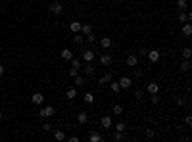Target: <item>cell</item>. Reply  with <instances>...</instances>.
Wrapping results in <instances>:
<instances>
[{"instance_id":"cell-1","label":"cell","mask_w":192,"mask_h":142,"mask_svg":"<svg viewBox=\"0 0 192 142\" xmlns=\"http://www.w3.org/2000/svg\"><path fill=\"white\" fill-rule=\"evenodd\" d=\"M31 102H33L35 106H41L42 102H44V96H42V92H35V94L31 96Z\"/></svg>"},{"instance_id":"cell-2","label":"cell","mask_w":192,"mask_h":142,"mask_svg":"<svg viewBox=\"0 0 192 142\" xmlns=\"http://www.w3.org/2000/svg\"><path fill=\"white\" fill-rule=\"evenodd\" d=\"M131 85H133V79L131 77H121L119 79V87L121 88H131Z\"/></svg>"},{"instance_id":"cell-3","label":"cell","mask_w":192,"mask_h":142,"mask_svg":"<svg viewBox=\"0 0 192 142\" xmlns=\"http://www.w3.org/2000/svg\"><path fill=\"white\" fill-rule=\"evenodd\" d=\"M39 113H41V117H52V115H54V108H52V106H46V108H42Z\"/></svg>"},{"instance_id":"cell-4","label":"cell","mask_w":192,"mask_h":142,"mask_svg":"<svg viewBox=\"0 0 192 142\" xmlns=\"http://www.w3.org/2000/svg\"><path fill=\"white\" fill-rule=\"evenodd\" d=\"M146 56L150 58V62H152V64H156V62L160 60V50H150Z\"/></svg>"},{"instance_id":"cell-5","label":"cell","mask_w":192,"mask_h":142,"mask_svg":"<svg viewBox=\"0 0 192 142\" xmlns=\"http://www.w3.org/2000/svg\"><path fill=\"white\" fill-rule=\"evenodd\" d=\"M127 65H129V67H137V65H138V56L131 54V56L127 58Z\"/></svg>"},{"instance_id":"cell-6","label":"cell","mask_w":192,"mask_h":142,"mask_svg":"<svg viewBox=\"0 0 192 142\" xmlns=\"http://www.w3.org/2000/svg\"><path fill=\"white\" fill-rule=\"evenodd\" d=\"M181 33H183V37H190V35H192V25L186 21L183 25V29H181Z\"/></svg>"},{"instance_id":"cell-7","label":"cell","mask_w":192,"mask_h":142,"mask_svg":"<svg viewBox=\"0 0 192 142\" xmlns=\"http://www.w3.org/2000/svg\"><path fill=\"white\" fill-rule=\"evenodd\" d=\"M111 62H114V58H111L110 54H102L100 56V64L102 65H111Z\"/></svg>"},{"instance_id":"cell-8","label":"cell","mask_w":192,"mask_h":142,"mask_svg":"<svg viewBox=\"0 0 192 142\" xmlns=\"http://www.w3.org/2000/svg\"><path fill=\"white\" fill-rule=\"evenodd\" d=\"M50 12H52V14H62V4H60L58 0L50 4Z\"/></svg>"},{"instance_id":"cell-9","label":"cell","mask_w":192,"mask_h":142,"mask_svg":"<svg viewBox=\"0 0 192 142\" xmlns=\"http://www.w3.org/2000/svg\"><path fill=\"white\" fill-rule=\"evenodd\" d=\"M81 58H83V62H92V60H94V52H92V50H85Z\"/></svg>"},{"instance_id":"cell-10","label":"cell","mask_w":192,"mask_h":142,"mask_svg":"<svg viewBox=\"0 0 192 142\" xmlns=\"http://www.w3.org/2000/svg\"><path fill=\"white\" fill-rule=\"evenodd\" d=\"M81 21H71L69 23V29H71V33H81Z\"/></svg>"},{"instance_id":"cell-11","label":"cell","mask_w":192,"mask_h":142,"mask_svg":"<svg viewBox=\"0 0 192 142\" xmlns=\"http://www.w3.org/2000/svg\"><path fill=\"white\" fill-rule=\"evenodd\" d=\"M100 46L104 48V50H108V48L111 46V38H110V37H102V38H100Z\"/></svg>"},{"instance_id":"cell-12","label":"cell","mask_w":192,"mask_h":142,"mask_svg":"<svg viewBox=\"0 0 192 142\" xmlns=\"http://www.w3.org/2000/svg\"><path fill=\"white\" fill-rule=\"evenodd\" d=\"M62 58L67 60V62H71V60H73V52L69 50V48H64V50H62Z\"/></svg>"},{"instance_id":"cell-13","label":"cell","mask_w":192,"mask_h":142,"mask_svg":"<svg viewBox=\"0 0 192 142\" xmlns=\"http://www.w3.org/2000/svg\"><path fill=\"white\" fill-rule=\"evenodd\" d=\"M77 121H79V125H85V123H88V113L81 111V113L77 115Z\"/></svg>"},{"instance_id":"cell-14","label":"cell","mask_w":192,"mask_h":142,"mask_svg":"<svg viewBox=\"0 0 192 142\" xmlns=\"http://www.w3.org/2000/svg\"><path fill=\"white\" fill-rule=\"evenodd\" d=\"M160 87H158V83H148V94H158Z\"/></svg>"},{"instance_id":"cell-15","label":"cell","mask_w":192,"mask_h":142,"mask_svg":"<svg viewBox=\"0 0 192 142\" xmlns=\"http://www.w3.org/2000/svg\"><path fill=\"white\" fill-rule=\"evenodd\" d=\"M81 33L87 37V35H90V33H92V27L88 25V23H85V25H81Z\"/></svg>"},{"instance_id":"cell-16","label":"cell","mask_w":192,"mask_h":142,"mask_svg":"<svg viewBox=\"0 0 192 142\" xmlns=\"http://www.w3.org/2000/svg\"><path fill=\"white\" fill-rule=\"evenodd\" d=\"M85 73H87V77H92V75H94V67L90 65V62H87V65H85Z\"/></svg>"},{"instance_id":"cell-17","label":"cell","mask_w":192,"mask_h":142,"mask_svg":"<svg viewBox=\"0 0 192 142\" xmlns=\"http://www.w3.org/2000/svg\"><path fill=\"white\" fill-rule=\"evenodd\" d=\"M83 100L87 102V104H92V102H94V94H92V92H85V96H83Z\"/></svg>"},{"instance_id":"cell-18","label":"cell","mask_w":192,"mask_h":142,"mask_svg":"<svg viewBox=\"0 0 192 142\" xmlns=\"http://www.w3.org/2000/svg\"><path fill=\"white\" fill-rule=\"evenodd\" d=\"M100 125H102L104 129H110V127H111V119H110V117H102Z\"/></svg>"},{"instance_id":"cell-19","label":"cell","mask_w":192,"mask_h":142,"mask_svg":"<svg viewBox=\"0 0 192 142\" xmlns=\"http://www.w3.org/2000/svg\"><path fill=\"white\" fill-rule=\"evenodd\" d=\"M110 81H111V75L108 73V75H104V77L98 79V85H106V83H110Z\"/></svg>"},{"instance_id":"cell-20","label":"cell","mask_w":192,"mask_h":142,"mask_svg":"<svg viewBox=\"0 0 192 142\" xmlns=\"http://www.w3.org/2000/svg\"><path fill=\"white\" fill-rule=\"evenodd\" d=\"M190 54H192L190 46H184V48H183V58H184V60H188V58H190Z\"/></svg>"},{"instance_id":"cell-21","label":"cell","mask_w":192,"mask_h":142,"mask_svg":"<svg viewBox=\"0 0 192 142\" xmlns=\"http://www.w3.org/2000/svg\"><path fill=\"white\" fill-rule=\"evenodd\" d=\"M54 138H56V140H64V138H65V133H64V131H56V133H54Z\"/></svg>"},{"instance_id":"cell-22","label":"cell","mask_w":192,"mask_h":142,"mask_svg":"<svg viewBox=\"0 0 192 142\" xmlns=\"http://www.w3.org/2000/svg\"><path fill=\"white\" fill-rule=\"evenodd\" d=\"M88 140H90V142H100V140H102V136H100V134H98V133H92Z\"/></svg>"},{"instance_id":"cell-23","label":"cell","mask_w":192,"mask_h":142,"mask_svg":"<svg viewBox=\"0 0 192 142\" xmlns=\"http://www.w3.org/2000/svg\"><path fill=\"white\" fill-rule=\"evenodd\" d=\"M65 96H67V98H71V100H73V98L77 96V90H75V88H69V90L65 92Z\"/></svg>"},{"instance_id":"cell-24","label":"cell","mask_w":192,"mask_h":142,"mask_svg":"<svg viewBox=\"0 0 192 142\" xmlns=\"http://www.w3.org/2000/svg\"><path fill=\"white\" fill-rule=\"evenodd\" d=\"M177 6H179L181 12H184V10H186V0H177Z\"/></svg>"},{"instance_id":"cell-25","label":"cell","mask_w":192,"mask_h":142,"mask_svg":"<svg viewBox=\"0 0 192 142\" xmlns=\"http://www.w3.org/2000/svg\"><path fill=\"white\" fill-rule=\"evenodd\" d=\"M111 111H114L115 115H119V113H123V108H121V106H119V104H115L114 108H111Z\"/></svg>"},{"instance_id":"cell-26","label":"cell","mask_w":192,"mask_h":142,"mask_svg":"<svg viewBox=\"0 0 192 142\" xmlns=\"http://www.w3.org/2000/svg\"><path fill=\"white\" fill-rule=\"evenodd\" d=\"M75 79V85H77V87H83V85H85V79H83V77H79V75H77V77H73Z\"/></svg>"},{"instance_id":"cell-27","label":"cell","mask_w":192,"mask_h":142,"mask_svg":"<svg viewBox=\"0 0 192 142\" xmlns=\"http://www.w3.org/2000/svg\"><path fill=\"white\" fill-rule=\"evenodd\" d=\"M110 87H111V92H119V90H121V87H119V81H117V83H111Z\"/></svg>"},{"instance_id":"cell-28","label":"cell","mask_w":192,"mask_h":142,"mask_svg":"<svg viewBox=\"0 0 192 142\" xmlns=\"http://www.w3.org/2000/svg\"><path fill=\"white\" fill-rule=\"evenodd\" d=\"M181 69H183V71H188V69H190V62H188V60H184L183 64H181Z\"/></svg>"},{"instance_id":"cell-29","label":"cell","mask_w":192,"mask_h":142,"mask_svg":"<svg viewBox=\"0 0 192 142\" xmlns=\"http://www.w3.org/2000/svg\"><path fill=\"white\" fill-rule=\"evenodd\" d=\"M83 41H85V35H77V37H75V42H77V44H83Z\"/></svg>"},{"instance_id":"cell-30","label":"cell","mask_w":192,"mask_h":142,"mask_svg":"<svg viewBox=\"0 0 192 142\" xmlns=\"http://www.w3.org/2000/svg\"><path fill=\"white\" fill-rule=\"evenodd\" d=\"M71 67H81V62H79V60H75V58H73V60H71Z\"/></svg>"},{"instance_id":"cell-31","label":"cell","mask_w":192,"mask_h":142,"mask_svg":"<svg viewBox=\"0 0 192 142\" xmlns=\"http://www.w3.org/2000/svg\"><path fill=\"white\" fill-rule=\"evenodd\" d=\"M77 73H79L77 67H71V69H69V75H71V77H77Z\"/></svg>"},{"instance_id":"cell-32","label":"cell","mask_w":192,"mask_h":142,"mask_svg":"<svg viewBox=\"0 0 192 142\" xmlns=\"http://www.w3.org/2000/svg\"><path fill=\"white\" fill-rule=\"evenodd\" d=\"M115 129H117L119 133H123V131H125V123H117V125H115Z\"/></svg>"},{"instance_id":"cell-33","label":"cell","mask_w":192,"mask_h":142,"mask_svg":"<svg viewBox=\"0 0 192 142\" xmlns=\"http://www.w3.org/2000/svg\"><path fill=\"white\" fill-rule=\"evenodd\" d=\"M158 102H160V96L158 94H152V104H158Z\"/></svg>"},{"instance_id":"cell-34","label":"cell","mask_w":192,"mask_h":142,"mask_svg":"<svg viewBox=\"0 0 192 142\" xmlns=\"http://www.w3.org/2000/svg\"><path fill=\"white\" fill-rule=\"evenodd\" d=\"M114 138H115V140H123V134H121V133H119V131H117V133L114 134Z\"/></svg>"},{"instance_id":"cell-35","label":"cell","mask_w":192,"mask_h":142,"mask_svg":"<svg viewBox=\"0 0 192 142\" xmlns=\"http://www.w3.org/2000/svg\"><path fill=\"white\" fill-rule=\"evenodd\" d=\"M42 129H44L46 133H50V131H52V125H50V123H46V125H44V127H42Z\"/></svg>"},{"instance_id":"cell-36","label":"cell","mask_w":192,"mask_h":142,"mask_svg":"<svg viewBox=\"0 0 192 142\" xmlns=\"http://www.w3.org/2000/svg\"><path fill=\"white\" fill-rule=\"evenodd\" d=\"M135 98H137V100H140V98H142V90H137V92H135Z\"/></svg>"},{"instance_id":"cell-37","label":"cell","mask_w":192,"mask_h":142,"mask_svg":"<svg viewBox=\"0 0 192 142\" xmlns=\"http://www.w3.org/2000/svg\"><path fill=\"white\" fill-rule=\"evenodd\" d=\"M177 104H179V106H184V104H186V100H184V98H179Z\"/></svg>"},{"instance_id":"cell-38","label":"cell","mask_w":192,"mask_h":142,"mask_svg":"<svg viewBox=\"0 0 192 142\" xmlns=\"http://www.w3.org/2000/svg\"><path fill=\"white\" fill-rule=\"evenodd\" d=\"M152 136H154V131H150V129H148V131H146V138H152Z\"/></svg>"},{"instance_id":"cell-39","label":"cell","mask_w":192,"mask_h":142,"mask_svg":"<svg viewBox=\"0 0 192 142\" xmlns=\"http://www.w3.org/2000/svg\"><path fill=\"white\" fill-rule=\"evenodd\" d=\"M87 41H88V42H94V37H92V33H90V35H87Z\"/></svg>"},{"instance_id":"cell-40","label":"cell","mask_w":192,"mask_h":142,"mask_svg":"<svg viewBox=\"0 0 192 142\" xmlns=\"http://www.w3.org/2000/svg\"><path fill=\"white\" fill-rule=\"evenodd\" d=\"M184 121H186V125H188V127H192V117H186Z\"/></svg>"},{"instance_id":"cell-41","label":"cell","mask_w":192,"mask_h":142,"mask_svg":"<svg viewBox=\"0 0 192 142\" xmlns=\"http://www.w3.org/2000/svg\"><path fill=\"white\" fill-rule=\"evenodd\" d=\"M2 75H4V65L0 64V77H2Z\"/></svg>"},{"instance_id":"cell-42","label":"cell","mask_w":192,"mask_h":142,"mask_svg":"<svg viewBox=\"0 0 192 142\" xmlns=\"http://www.w3.org/2000/svg\"><path fill=\"white\" fill-rule=\"evenodd\" d=\"M0 119H2V111H0Z\"/></svg>"}]
</instances>
